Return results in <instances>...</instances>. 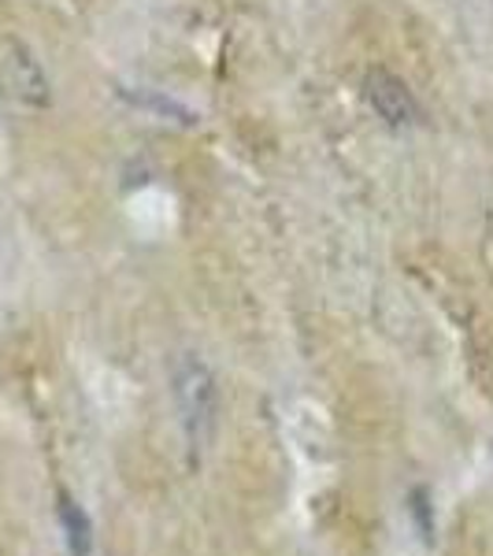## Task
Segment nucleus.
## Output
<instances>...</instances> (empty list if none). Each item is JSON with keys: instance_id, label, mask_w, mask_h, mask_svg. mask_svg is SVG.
I'll return each instance as SVG.
<instances>
[{"instance_id": "nucleus-1", "label": "nucleus", "mask_w": 493, "mask_h": 556, "mask_svg": "<svg viewBox=\"0 0 493 556\" xmlns=\"http://www.w3.org/2000/svg\"><path fill=\"white\" fill-rule=\"evenodd\" d=\"M172 382H175V405L186 430V442H190L193 456H201L208 450L215 434V419H219V386H215L208 364L197 361L193 353H182L175 361Z\"/></svg>"}, {"instance_id": "nucleus-2", "label": "nucleus", "mask_w": 493, "mask_h": 556, "mask_svg": "<svg viewBox=\"0 0 493 556\" xmlns=\"http://www.w3.org/2000/svg\"><path fill=\"white\" fill-rule=\"evenodd\" d=\"M0 97H8L20 108H30V112H41V108L52 104V83L45 75L41 60L15 38L0 45Z\"/></svg>"}, {"instance_id": "nucleus-3", "label": "nucleus", "mask_w": 493, "mask_h": 556, "mask_svg": "<svg viewBox=\"0 0 493 556\" xmlns=\"http://www.w3.org/2000/svg\"><path fill=\"white\" fill-rule=\"evenodd\" d=\"M364 101L371 104V112L379 115V119L387 123V127H393V130L416 127V123L424 119V112H419V101L412 97L408 83H405V78H397L387 67L367 71V78H364Z\"/></svg>"}, {"instance_id": "nucleus-4", "label": "nucleus", "mask_w": 493, "mask_h": 556, "mask_svg": "<svg viewBox=\"0 0 493 556\" xmlns=\"http://www.w3.org/2000/svg\"><path fill=\"white\" fill-rule=\"evenodd\" d=\"M60 523H64V538L71 556H89L93 553V523L67 493H60Z\"/></svg>"}]
</instances>
